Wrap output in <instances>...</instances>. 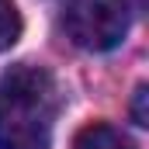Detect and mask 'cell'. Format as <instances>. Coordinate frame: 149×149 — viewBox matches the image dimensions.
<instances>
[{"label": "cell", "mask_w": 149, "mask_h": 149, "mask_svg": "<svg viewBox=\"0 0 149 149\" xmlns=\"http://www.w3.org/2000/svg\"><path fill=\"white\" fill-rule=\"evenodd\" d=\"M17 38H21V14L14 0H0V52L10 49Z\"/></svg>", "instance_id": "4"}, {"label": "cell", "mask_w": 149, "mask_h": 149, "mask_svg": "<svg viewBox=\"0 0 149 149\" xmlns=\"http://www.w3.org/2000/svg\"><path fill=\"white\" fill-rule=\"evenodd\" d=\"M73 149H135V146H132V139L121 135L118 128L104 125V121H94V125L80 128Z\"/></svg>", "instance_id": "3"}, {"label": "cell", "mask_w": 149, "mask_h": 149, "mask_svg": "<svg viewBox=\"0 0 149 149\" xmlns=\"http://www.w3.org/2000/svg\"><path fill=\"white\" fill-rule=\"evenodd\" d=\"M146 101H149V90H146V87H139V90H135V101H132V121H135V125H149V108H146Z\"/></svg>", "instance_id": "5"}, {"label": "cell", "mask_w": 149, "mask_h": 149, "mask_svg": "<svg viewBox=\"0 0 149 149\" xmlns=\"http://www.w3.org/2000/svg\"><path fill=\"white\" fill-rule=\"evenodd\" d=\"M63 24L80 49L108 52L121 45L128 31V3L125 0H73L66 7Z\"/></svg>", "instance_id": "2"}, {"label": "cell", "mask_w": 149, "mask_h": 149, "mask_svg": "<svg viewBox=\"0 0 149 149\" xmlns=\"http://www.w3.org/2000/svg\"><path fill=\"white\" fill-rule=\"evenodd\" d=\"M59 87L49 70L17 63L0 73V149H49Z\"/></svg>", "instance_id": "1"}]
</instances>
